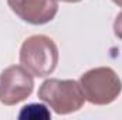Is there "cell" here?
<instances>
[{"label":"cell","instance_id":"6da1fadb","mask_svg":"<svg viewBox=\"0 0 122 120\" xmlns=\"http://www.w3.org/2000/svg\"><path fill=\"white\" fill-rule=\"evenodd\" d=\"M20 64L33 76L51 75L58 64V48L56 42L43 34L26 38L20 48Z\"/></svg>","mask_w":122,"mask_h":120},{"label":"cell","instance_id":"7a4b0ae2","mask_svg":"<svg viewBox=\"0 0 122 120\" xmlns=\"http://www.w3.org/2000/svg\"><path fill=\"white\" fill-rule=\"evenodd\" d=\"M37 95L57 115L75 113L85 103L81 85L74 79H47L40 85Z\"/></svg>","mask_w":122,"mask_h":120},{"label":"cell","instance_id":"3957f363","mask_svg":"<svg viewBox=\"0 0 122 120\" xmlns=\"http://www.w3.org/2000/svg\"><path fill=\"white\" fill-rule=\"evenodd\" d=\"M78 82L84 92L85 100L97 106L112 103L122 92L121 78L109 66L92 68L81 75Z\"/></svg>","mask_w":122,"mask_h":120},{"label":"cell","instance_id":"277c9868","mask_svg":"<svg viewBox=\"0 0 122 120\" xmlns=\"http://www.w3.org/2000/svg\"><path fill=\"white\" fill-rule=\"evenodd\" d=\"M34 89L33 75L23 65H11L0 74V103L14 106L26 100Z\"/></svg>","mask_w":122,"mask_h":120},{"label":"cell","instance_id":"5b68a950","mask_svg":"<svg viewBox=\"0 0 122 120\" xmlns=\"http://www.w3.org/2000/svg\"><path fill=\"white\" fill-rule=\"evenodd\" d=\"M7 4L19 18L33 26L47 24L58 13L57 0H7Z\"/></svg>","mask_w":122,"mask_h":120},{"label":"cell","instance_id":"8992f818","mask_svg":"<svg viewBox=\"0 0 122 120\" xmlns=\"http://www.w3.org/2000/svg\"><path fill=\"white\" fill-rule=\"evenodd\" d=\"M19 117L20 119H50L51 115L50 112L47 110V107L44 105H29V106H24L21 109V112L19 113Z\"/></svg>","mask_w":122,"mask_h":120},{"label":"cell","instance_id":"52a82bcc","mask_svg":"<svg viewBox=\"0 0 122 120\" xmlns=\"http://www.w3.org/2000/svg\"><path fill=\"white\" fill-rule=\"evenodd\" d=\"M114 34L117 38H119L122 41V11L115 17V21H114Z\"/></svg>","mask_w":122,"mask_h":120},{"label":"cell","instance_id":"ba28073f","mask_svg":"<svg viewBox=\"0 0 122 120\" xmlns=\"http://www.w3.org/2000/svg\"><path fill=\"white\" fill-rule=\"evenodd\" d=\"M57 1H64V3H78V1H82V0H57Z\"/></svg>","mask_w":122,"mask_h":120},{"label":"cell","instance_id":"9c48e42d","mask_svg":"<svg viewBox=\"0 0 122 120\" xmlns=\"http://www.w3.org/2000/svg\"><path fill=\"white\" fill-rule=\"evenodd\" d=\"M117 6H119V7H122V0H112Z\"/></svg>","mask_w":122,"mask_h":120}]
</instances>
